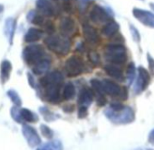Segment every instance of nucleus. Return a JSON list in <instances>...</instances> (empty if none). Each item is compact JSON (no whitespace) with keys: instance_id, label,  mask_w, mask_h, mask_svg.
<instances>
[{"instance_id":"nucleus-1","label":"nucleus","mask_w":154,"mask_h":150,"mask_svg":"<svg viewBox=\"0 0 154 150\" xmlns=\"http://www.w3.org/2000/svg\"><path fill=\"white\" fill-rule=\"evenodd\" d=\"M46 47L56 54L65 55L71 48V41L64 35H50L45 39Z\"/></svg>"},{"instance_id":"nucleus-19","label":"nucleus","mask_w":154,"mask_h":150,"mask_svg":"<svg viewBox=\"0 0 154 150\" xmlns=\"http://www.w3.org/2000/svg\"><path fill=\"white\" fill-rule=\"evenodd\" d=\"M16 27H17V20L15 18L9 17L6 20L5 23V34L9 41V44H13V39L16 32Z\"/></svg>"},{"instance_id":"nucleus-6","label":"nucleus","mask_w":154,"mask_h":150,"mask_svg":"<svg viewBox=\"0 0 154 150\" xmlns=\"http://www.w3.org/2000/svg\"><path fill=\"white\" fill-rule=\"evenodd\" d=\"M150 82V76L149 72L142 67L140 66L138 69V77L134 86V92L136 94H140L148 87Z\"/></svg>"},{"instance_id":"nucleus-24","label":"nucleus","mask_w":154,"mask_h":150,"mask_svg":"<svg viewBox=\"0 0 154 150\" xmlns=\"http://www.w3.org/2000/svg\"><path fill=\"white\" fill-rule=\"evenodd\" d=\"M20 111H21V116H22V118H23L24 121H26V122H29V123L37 122L38 117L34 112H32L30 110H28V109H21Z\"/></svg>"},{"instance_id":"nucleus-5","label":"nucleus","mask_w":154,"mask_h":150,"mask_svg":"<svg viewBox=\"0 0 154 150\" xmlns=\"http://www.w3.org/2000/svg\"><path fill=\"white\" fill-rule=\"evenodd\" d=\"M64 69L68 77H76L84 72L85 63L79 56L72 55L66 62Z\"/></svg>"},{"instance_id":"nucleus-18","label":"nucleus","mask_w":154,"mask_h":150,"mask_svg":"<svg viewBox=\"0 0 154 150\" xmlns=\"http://www.w3.org/2000/svg\"><path fill=\"white\" fill-rule=\"evenodd\" d=\"M51 66V61L47 58H43L42 60H40L38 62H36L32 70L34 72V74L35 75H41V74H45L48 71V70L50 69Z\"/></svg>"},{"instance_id":"nucleus-30","label":"nucleus","mask_w":154,"mask_h":150,"mask_svg":"<svg viewBox=\"0 0 154 150\" xmlns=\"http://www.w3.org/2000/svg\"><path fill=\"white\" fill-rule=\"evenodd\" d=\"M40 130H41V133L42 135L46 137L47 139H52L53 136H54V133H53V130L47 127L46 125H41L40 126Z\"/></svg>"},{"instance_id":"nucleus-12","label":"nucleus","mask_w":154,"mask_h":150,"mask_svg":"<svg viewBox=\"0 0 154 150\" xmlns=\"http://www.w3.org/2000/svg\"><path fill=\"white\" fill-rule=\"evenodd\" d=\"M62 85H50L45 88V100L53 104H56L61 100L60 88Z\"/></svg>"},{"instance_id":"nucleus-20","label":"nucleus","mask_w":154,"mask_h":150,"mask_svg":"<svg viewBox=\"0 0 154 150\" xmlns=\"http://www.w3.org/2000/svg\"><path fill=\"white\" fill-rule=\"evenodd\" d=\"M12 71V64L9 61L4 60L1 62V70H0V78L3 83H6L9 78Z\"/></svg>"},{"instance_id":"nucleus-3","label":"nucleus","mask_w":154,"mask_h":150,"mask_svg":"<svg viewBox=\"0 0 154 150\" xmlns=\"http://www.w3.org/2000/svg\"><path fill=\"white\" fill-rule=\"evenodd\" d=\"M105 115L107 118L114 123L117 124H126L130 123L134 118L133 111L129 107H124L120 110H113L112 109H108L105 111Z\"/></svg>"},{"instance_id":"nucleus-14","label":"nucleus","mask_w":154,"mask_h":150,"mask_svg":"<svg viewBox=\"0 0 154 150\" xmlns=\"http://www.w3.org/2000/svg\"><path fill=\"white\" fill-rule=\"evenodd\" d=\"M75 29V23L73 21V19H72L71 17H63L61 20L60 23V31L61 34L64 36H70L73 34Z\"/></svg>"},{"instance_id":"nucleus-25","label":"nucleus","mask_w":154,"mask_h":150,"mask_svg":"<svg viewBox=\"0 0 154 150\" xmlns=\"http://www.w3.org/2000/svg\"><path fill=\"white\" fill-rule=\"evenodd\" d=\"M75 95V87L72 82H68L65 84L64 88H63V99L66 100H72Z\"/></svg>"},{"instance_id":"nucleus-33","label":"nucleus","mask_w":154,"mask_h":150,"mask_svg":"<svg viewBox=\"0 0 154 150\" xmlns=\"http://www.w3.org/2000/svg\"><path fill=\"white\" fill-rule=\"evenodd\" d=\"M45 26V31L48 34H53L55 31V27L52 21H46L44 24Z\"/></svg>"},{"instance_id":"nucleus-23","label":"nucleus","mask_w":154,"mask_h":150,"mask_svg":"<svg viewBox=\"0 0 154 150\" xmlns=\"http://www.w3.org/2000/svg\"><path fill=\"white\" fill-rule=\"evenodd\" d=\"M26 18H27L28 22H30L34 25H36V26H43L45 24L44 16L42 15L38 14L35 10H31L30 12H28Z\"/></svg>"},{"instance_id":"nucleus-17","label":"nucleus","mask_w":154,"mask_h":150,"mask_svg":"<svg viewBox=\"0 0 154 150\" xmlns=\"http://www.w3.org/2000/svg\"><path fill=\"white\" fill-rule=\"evenodd\" d=\"M104 70L110 77H112V78H113L119 82H122L124 79L122 70L120 67H118V65H116V64L110 63V64L105 65Z\"/></svg>"},{"instance_id":"nucleus-8","label":"nucleus","mask_w":154,"mask_h":150,"mask_svg":"<svg viewBox=\"0 0 154 150\" xmlns=\"http://www.w3.org/2000/svg\"><path fill=\"white\" fill-rule=\"evenodd\" d=\"M89 17L93 23H95L98 25L107 23L111 19L110 14L103 8H102L100 6H94V8L90 12Z\"/></svg>"},{"instance_id":"nucleus-7","label":"nucleus","mask_w":154,"mask_h":150,"mask_svg":"<svg viewBox=\"0 0 154 150\" xmlns=\"http://www.w3.org/2000/svg\"><path fill=\"white\" fill-rule=\"evenodd\" d=\"M64 78L59 70H53L46 73L43 78L40 79V85L45 89L50 85H62Z\"/></svg>"},{"instance_id":"nucleus-32","label":"nucleus","mask_w":154,"mask_h":150,"mask_svg":"<svg viewBox=\"0 0 154 150\" xmlns=\"http://www.w3.org/2000/svg\"><path fill=\"white\" fill-rule=\"evenodd\" d=\"M90 3V0H76V6L80 12H85Z\"/></svg>"},{"instance_id":"nucleus-28","label":"nucleus","mask_w":154,"mask_h":150,"mask_svg":"<svg viewBox=\"0 0 154 150\" xmlns=\"http://www.w3.org/2000/svg\"><path fill=\"white\" fill-rule=\"evenodd\" d=\"M21 109H19L18 106H15L13 108H11L10 110V114H11V117L12 118L17 122V123H22L24 120L22 118V116H21V111H20Z\"/></svg>"},{"instance_id":"nucleus-37","label":"nucleus","mask_w":154,"mask_h":150,"mask_svg":"<svg viewBox=\"0 0 154 150\" xmlns=\"http://www.w3.org/2000/svg\"><path fill=\"white\" fill-rule=\"evenodd\" d=\"M27 77H28V82H29L30 86H31L32 88H35V87H36V83H35V81L34 76H33V75H32L30 72H28V73H27Z\"/></svg>"},{"instance_id":"nucleus-41","label":"nucleus","mask_w":154,"mask_h":150,"mask_svg":"<svg viewBox=\"0 0 154 150\" xmlns=\"http://www.w3.org/2000/svg\"><path fill=\"white\" fill-rule=\"evenodd\" d=\"M73 109H74V107L72 106V105L71 106H66V107L63 108V110H64L65 112H72L73 110Z\"/></svg>"},{"instance_id":"nucleus-10","label":"nucleus","mask_w":154,"mask_h":150,"mask_svg":"<svg viewBox=\"0 0 154 150\" xmlns=\"http://www.w3.org/2000/svg\"><path fill=\"white\" fill-rule=\"evenodd\" d=\"M22 132H23V135H24L25 138L26 139L28 145L31 147L37 146L41 144V138H40L38 133L36 132V130L33 127H31L29 125H23Z\"/></svg>"},{"instance_id":"nucleus-43","label":"nucleus","mask_w":154,"mask_h":150,"mask_svg":"<svg viewBox=\"0 0 154 150\" xmlns=\"http://www.w3.org/2000/svg\"><path fill=\"white\" fill-rule=\"evenodd\" d=\"M3 11H4V7H3V5H0V14H1Z\"/></svg>"},{"instance_id":"nucleus-38","label":"nucleus","mask_w":154,"mask_h":150,"mask_svg":"<svg viewBox=\"0 0 154 150\" xmlns=\"http://www.w3.org/2000/svg\"><path fill=\"white\" fill-rule=\"evenodd\" d=\"M147 58H148L149 67L150 70L154 73V59H153L149 54H148V55H147Z\"/></svg>"},{"instance_id":"nucleus-26","label":"nucleus","mask_w":154,"mask_h":150,"mask_svg":"<svg viewBox=\"0 0 154 150\" xmlns=\"http://www.w3.org/2000/svg\"><path fill=\"white\" fill-rule=\"evenodd\" d=\"M63 146L62 143L59 140H53L50 142H47L38 147V149H62Z\"/></svg>"},{"instance_id":"nucleus-9","label":"nucleus","mask_w":154,"mask_h":150,"mask_svg":"<svg viewBox=\"0 0 154 150\" xmlns=\"http://www.w3.org/2000/svg\"><path fill=\"white\" fill-rule=\"evenodd\" d=\"M132 14L134 17L137 20H139L141 24L150 28H154V14L153 13L143 10V9H140V8H134L132 10Z\"/></svg>"},{"instance_id":"nucleus-27","label":"nucleus","mask_w":154,"mask_h":150,"mask_svg":"<svg viewBox=\"0 0 154 150\" xmlns=\"http://www.w3.org/2000/svg\"><path fill=\"white\" fill-rule=\"evenodd\" d=\"M8 96L9 97V99L12 100V102L16 105V106H18L20 107L22 105V100L20 98V96L18 95V93L14 91V90H10L8 92Z\"/></svg>"},{"instance_id":"nucleus-4","label":"nucleus","mask_w":154,"mask_h":150,"mask_svg":"<svg viewBox=\"0 0 154 150\" xmlns=\"http://www.w3.org/2000/svg\"><path fill=\"white\" fill-rule=\"evenodd\" d=\"M45 52L40 44H30L23 51V58L29 65H35L44 58Z\"/></svg>"},{"instance_id":"nucleus-13","label":"nucleus","mask_w":154,"mask_h":150,"mask_svg":"<svg viewBox=\"0 0 154 150\" xmlns=\"http://www.w3.org/2000/svg\"><path fill=\"white\" fill-rule=\"evenodd\" d=\"M83 33L85 40L90 44H97L100 41V36L97 30L91 25L85 23L83 25Z\"/></svg>"},{"instance_id":"nucleus-21","label":"nucleus","mask_w":154,"mask_h":150,"mask_svg":"<svg viewBox=\"0 0 154 150\" xmlns=\"http://www.w3.org/2000/svg\"><path fill=\"white\" fill-rule=\"evenodd\" d=\"M44 35V32L37 28H30L25 35V42L35 43L40 40Z\"/></svg>"},{"instance_id":"nucleus-15","label":"nucleus","mask_w":154,"mask_h":150,"mask_svg":"<svg viewBox=\"0 0 154 150\" xmlns=\"http://www.w3.org/2000/svg\"><path fill=\"white\" fill-rule=\"evenodd\" d=\"M94 92L92 89L85 87L81 90L78 97V103L80 106H85L88 107L91 105V103L94 100Z\"/></svg>"},{"instance_id":"nucleus-22","label":"nucleus","mask_w":154,"mask_h":150,"mask_svg":"<svg viewBox=\"0 0 154 150\" xmlns=\"http://www.w3.org/2000/svg\"><path fill=\"white\" fill-rule=\"evenodd\" d=\"M118 30H119V25H118L116 22L111 21V20H110V21L107 22L106 25L103 27L102 33H103V35H105V36L111 38V37L114 36V35L117 34Z\"/></svg>"},{"instance_id":"nucleus-36","label":"nucleus","mask_w":154,"mask_h":150,"mask_svg":"<svg viewBox=\"0 0 154 150\" xmlns=\"http://www.w3.org/2000/svg\"><path fill=\"white\" fill-rule=\"evenodd\" d=\"M87 116V107L85 106H80L79 111H78V117L80 118H85Z\"/></svg>"},{"instance_id":"nucleus-42","label":"nucleus","mask_w":154,"mask_h":150,"mask_svg":"<svg viewBox=\"0 0 154 150\" xmlns=\"http://www.w3.org/2000/svg\"><path fill=\"white\" fill-rule=\"evenodd\" d=\"M81 49H82V50L84 49V45H83V44H79V46L77 47V51H81Z\"/></svg>"},{"instance_id":"nucleus-44","label":"nucleus","mask_w":154,"mask_h":150,"mask_svg":"<svg viewBox=\"0 0 154 150\" xmlns=\"http://www.w3.org/2000/svg\"><path fill=\"white\" fill-rule=\"evenodd\" d=\"M150 8L154 10V4H150Z\"/></svg>"},{"instance_id":"nucleus-2","label":"nucleus","mask_w":154,"mask_h":150,"mask_svg":"<svg viewBox=\"0 0 154 150\" xmlns=\"http://www.w3.org/2000/svg\"><path fill=\"white\" fill-rule=\"evenodd\" d=\"M104 57L112 64L122 65L125 63L127 60L126 49L122 44H107L104 50Z\"/></svg>"},{"instance_id":"nucleus-31","label":"nucleus","mask_w":154,"mask_h":150,"mask_svg":"<svg viewBox=\"0 0 154 150\" xmlns=\"http://www.w3.org/2000/svg\"><path fill=\"white\" fill-rule=\"evenodd\" d=\"M88 59H89V61L92 62V64H94V65H99L100 64V60H101V58H100V55H99V53L98 52H94V51H92V52H90L89 53H88Z\"/></svg>"},{"instance_id":"nucleus-40","label":"nucleus","mask_w":154,"mask_h":150,"mask_svg":"<svg viewBox=\"0 0 154 150\" xmlns=\"http://www.w3.org/2000/svg\"><path fill=\"white\" fill-rule=\"evenodd\" d=\"M149 142L152 145H154V129L150 131L149 135Z\"/></svg>"},{"instance_id":"nucleus-11","label":"nucleus","mask_w":154,"mask_h":150,"mask_svg":"<svg viewBox=\"0 0 154 150\" xmlns=\"http://www.w3.org/2000/svg\"><path fill=\"white\" fill-rule=\"evenodd\" d=\"M101 85H102V91L103 94H107L110 96H120L122 92L121 87L114 82L110 81V80H103L101 81Z\"/></svg>"},{"instance_id":"nucleus-35","label":"nucleus","mask_w":154,"mask_h":150,"mask_svg":"<svg viewBox=\"0 0 154 150\" xmlns=\"http://www.w3.org/2000/svg\"><path fill=\"white\" fill-rule=\"evenodd\" d=\"M40 112L43 114V116L45 117V118L48 121H50V118H53V113H51L49 111V110H47L45 107H43V108H40Z\"/></svg>"},{"instance_id":"nucleus-39","label":"nucleus","mask_w":154,"mask_h":150,"mask_svg":"<svg viewBox=\"0 0 154 150\" xmlns=\"http://www.w3.org/2000/svg\"><path fill=\"white\" fill-rule=\"evenodd\" d=\"M131 34H132L134 39H135L136 41H140V34H139V33L137 32V30H136L133 26H131Z\"/></svg>"},{"instance_id":"nucleus-16","label":"nucleus","mask_w":154,"mask_h":150,"mask_svg":"<svg viewBox=\"0 0 154 150\" xmlns=\"http://www.w3.org/2000/svg\"><path fill=\"white\" fill-rule=\"evenodd\" d=\"M35 5H36V8L42 13V15L48 17L53 16L54 15L55 9L48 0H37Z\"/></svg>"},{"instance_id":"nucleus-29","label":"nucleus","mask_w":154,"mask_h":150,"mask_svg":"<svg viewBox=\"0 0 154 150\" xmlns=\"http://www.w3.org/2000/svg\"><path fill=\"white\" fill-rule=\"evenodd\" d=\"M126 74H127V80H128L129 84H131L135 78V66L132 62L129 64Z\"/></svg>"},{"instance_id":"nucleus-34","label":"nucleus","mask_w":154,"mask_h":150,"mask_svg":"<svg viewBox=\"0 0 154 150\" xmlns=\"http://www.w3.org/2000/svg\"><path fill=\"white\" fill-rule=\"evenodd\" d=\"M63 10L66 13L71 14L72 12V0H63Z\"/></svg>"}]
</instances>
